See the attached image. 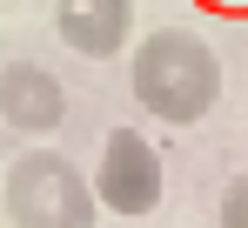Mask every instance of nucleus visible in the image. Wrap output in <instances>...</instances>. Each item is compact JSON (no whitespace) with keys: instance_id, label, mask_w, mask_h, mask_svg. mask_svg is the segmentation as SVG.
Returning a JSON list of instances; mask_svg holds the SVG:
<instances>
[{"instance_id":"f257e3e1","label":"nucleus","mask_w":248,"mask_h":228,"mask_svg":"<svg viewBox=\"0 0 248 228\" xmlns=\"http://www.w3.org/2000/svg\"><path fill=\"white\" fill-rule=\"evenodd\" d=\"M127 87H134L141 114H155L168 128H195L221 101V54L195 27H155L127 54Z\"/></svg>"},{"instance_id":"f03ea898","label":"nucleus","mask_w":248,"mask_h":228,"mask_svg":"<svg viewBox=\"0 0 248 228\" xmlns=\"http://www.w3.org/2000/svg\"><path fill=\"white\" fill-rule=\"evenodd\" d=\"M0 208L14 228H94L101 195L94 175H81V161H67L61 148H27L0 175Z\"/></svg>"},{"instance_id":"7ed1b4c3","label":"nucleus","mask_w":248,"mask_h":228,"mask_svg":"<svg viewBox=\"0 0 248 228\" xmlns=\"http://www.w3.org/2000/svg\"><path fill=\"white\" fill-rule=\"evenodd\" d=\"M94 195H101L108 215H127V222L161 208L168 175H161V154H155V141L141 128H108L101 161H94Z\"/></svg>"},{"instance_id":"20e7f679","label":"nucleus","mask_w":248,"mask_h":228,"mask_svg":"<svg viewBox=\"0 0 248 228\" xmlns=\"http://www.w3.org/2000/svg\"><path fill=\"white\" fill-rule=\"evenodd\" d=\"M67 114V87L41 61H7L0 67V121L14 134H54Z\"/></svg>"},{"instance_id":"39448f33","label":"nucleus","mask_w":248,"mask_h":228,"mask_svg":"<svg viewBox=\"0 0 248 228\" xmlns=\"http://www.w3.org/2000/svg\"><path fill=\"white\" fill-rule=\"evenodd\" d=\"M54 34L81 61H114L134 34V0H54Z\"/></svg>"},{"instance_id":"423d86ee","label":"nucleus","mask_w":248,"mask_h":228,"mask_svg":"<svg viewBox=\"0 0 248 228\" xmlns=\"http://www.w3.org/2000/svg\"><path fill=\"white\" fill-rule=\"evenodd\" d=\"M215 222H221V228H248V168L221 181V195H215Z\"/></svg>"}]
</instances>
